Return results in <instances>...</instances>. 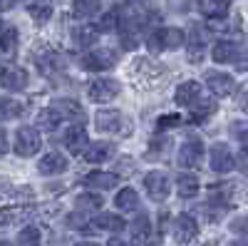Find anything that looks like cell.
I'll return each mask as SVG.
<instances>
[{
    "label": "cell",
    "mask_w": 248,
    "mask_h": 246,
    "mask_svg": "<svg viewBox=\"0 0 248 246\" xmlns=\"http://www.w3.org/2000/svg\"><path fill=\"white\" fill-rule=\"evenodd\" d=\"M40 147H43V137H40V130L28 127V125H25V127H17V132H15V154H17V157L28 159V157L37 154Z\"/></svg>",
    "instance_id": "cell-1"
},
{
    "label": "cell",
    "mask_w": 248,
    "mask_h": 246,
    "mask_svg": "<svg viewBox=\"0 0 248 246\" xmlns=\"http://www.w3.org/2000/svg\"><path fill=\"white\" fill-rule=\"evenodd\" d=\"M114 65H117V55L114 50H107V48L90 50L79 57V67L87 72H105V70H112Z\"/></svg>",
    "instance_id": "cell-2"
},
{
    "label": "cell",
    "mask_w": 248,
    "mask_h": 246,
    "mask_svg": "<svg viewBox=\"0 0 248 246\" xmlns=\"http://www.w3.org/2000/svg\"><path fill=\"white\" fill-rule=\"evenodd\" d=\"M144 192L149 194L152 201H164L171 192V181L161 169H152L144 174Z\"/></svg>",
    "instance_id": "cell-3"
},
{
    "label": "cell",
    "mask_w": 248,
    "mask_h": 246,
    "mask_svg": "<svg viewBox=\"0 0 248 246\" xmlns=\"http://www.w3.org/2000/svg\"><path fill=\"white\" fill-rule=\"evenodd\" d=\"M119 92H122V85L114 77H97V80H92L87 85V97L92 102H99V105H102V102L114 99Z\"/></svg>",
    "instance_id": "cell-4"
},
{
    "label": "cell",
    "mask_w": 248,
    "mask_h": 246,
    "mask_svg": "<svg viewBox=\"0 0 248 246\" xmlns=\"http://www.w3.org/2000/svg\"><path fill=\"white\" fill-rule=\"evenodd\" d=\"M209 162H211V169L216 174H229L236 169V157L233 152L229 149V145H223V142H216L211 145L209 149Z\"/></svg>",
    "instance_id": "cell-5"
},
{
    "label": "cell",
    "mask_w": 248,
    "mask_h": 246,
    "mask_svg": "<svg viewBox=\"0 0 248 246\" xmlns=\"http://www.w3.org/2000/svg\"><path fill=\"white\" fill-rule=\"evenodd\" d=\"M141 35V30H139V20L137 17H132V15H119V43H122V48L124 50H134L137 45H139V37Z\"/></svg>",
    "instance_id": "cell-6"
},
{
    "label": "cell",
    "mask_w": 248,
    "mask_h": 246,
    "mask_svg": "<svg viewBox=\"0 0 248 246\" xmlns=\"http://www.w3.org/2000/svg\"><path fill=\"white\" fill-rule=\"evenodd\" d=\"M0 87L10 90V92L25 90L28 87V72L15 67V65H0Z\"/></svg>",
    "instance_id": "cell-7"
},
{
    "label": "cell",
    "mask_w": 248,
    "mask_h": 246,
    "mask_svg": "<svg viewBox=\"0 0 248 246\" xmlns=\"http://www.w3.org/2000/svg\"><path fill=\"white\" fill-rule=\"evenodd\" d=\"M203 162V145L201 139H186L179 147V164L184 169H196Z\"/></svg>",
    "instance_id": "cell-8"
},
{
    "label": "cell",
    "mask_w": 248,
    "mask_h": 246,
    "mask_svg": "<svg viewBox=\"0 0 248 246\" xmlns=\"http://www.w3.org/2000/svg\"><path fill=\"white\" fill-rule=\"evenodd\" d=\"M174 99H176V105H181V107H196L199 102L203 99V87L199 85V82H194V80H189V82H181V85L176 87V95H174Z\"/></svg>",
    "instance_id": "cell-9"
},
{
    "label": "cell",
    "mask_w": 248,
    "mask_h": 246,
    "mask_svg": "<svg viewBox=\"0 0 248 246\" xmlns=\"http://www.w3.org/2000/svg\"><path fill=\"white\" fill-rule=\"evenodd\" d=\"M206 85H209V90H211L216 97H229V95H233V90H236V80H233L231 75H226V72L209 70V72H206Z\"/></svg>",
    "instance_id": "cell-10"
},
{
    "label": "cell",
    "mask_w": 248,
    "mask_h": 246,
    "mask_svg": "<svg viewBox=\"0 0 248 246\" xmlns=\"http://www.w3.org/2000/svg\"><path fill=\"white\" fill-rule=\"evenodd\" d=\"M241 48L233 43V40H218V43L211 48V57L216 65H231V63H238L241 57Z\"/></svg>",
    "instance_id": "cell-11"
},
{
    "label": "cell",
    "mask_w": 248,
    "mask_h": 246,
    "mask_svg": "<svg viewBox=\"0 0 248 246\" xmlns=\"http://www.w3.org/2000/svg\"><path fill=\"white\" fill-rule=\"evenodd\" d=\"M62 142H65V149L70 154H85V149L90 147V139H87V130L82 125H72L65 137H62Z\"/></svg>",
    "instance_id": "cell-12"
},
{
    "label": "cell",
    "mask_w": 248,
    "mask_h": 246,
    "mask_svg": "<svg viewBox=\"0 0 248 246\" xmlns=\"http://www.w3.org/2000/svg\"><path fill=\"white\" fill-rule=\"evenodd\" d=\"M62 119H72V122H85V110H82V105L79 102H75V99H70V97H57V99H52V105H50Z\"/></svg>",
    "instance_id": "cell-13"
},
{
    "label": "cell",
    "mask_w": 248,
    "mask_h": 246,
    "mask_svg": "<svg viewBox=\"0 0 248 246\" xmlns=\"http://www.w3.org/2000/svg\"><path fill=\"white\" fill-rule=\"evenodd\" d=\"M94 125L99 132H105V134H117L122 127H124V117L119 110H99L94 115Z\"/></svg>",
    "instance_id": "cell-14"
},
{
    "label": "cell",
    "mask_w": 248,
    "mask_h": 246,
    "mask_svg": "<svg viewBox=\"0 0 248 246\" xmlns=\"http://www.w3.org/2000/svg\"><path fill=\"white\" fill-rule=\"evenodd\" d=\"M70 167V162L65 154H60V152H47L43 154V159L37 162V172L40 174H45V177H55V174H62Z\"/></svg>",
    "instance_id": "cell-15"
},
{
    "label": "cell",
    "mask_w": 248,
    "mask_h": 246,
    "mask_svg": "<svg viewBox=\"0 0 248 246\" xmlns=\"http://www.w3.org/2000/svg\"><path fill=\"white\" fill-rule=\"evenodd\" d=\"M171 231H174V239H176L179 244H186V241H191V239L199 234V227H196L194 216H189V214H179V216L174 219Z\"/></svg>",
    "instance_id": "cell-16"
},
{
    "label": "cell",
    "mask_w": 248,
    "mask_h": 246,
    "mask_svg": "<svg viewBox=\"0 0 248 246\" xmlns=\"http://www.w3.org/2000/svg\"><path fill=\"white\" fill-rule=\"evenodd\" d=\"M114 145L112 142H90V147L85 149V157L90 164H102V162H109L114 157Z\"/></svg>",
    "instance_id": "cell-17"
},
{
    "label": "cell",
    "mask_w": 248,
    "mask_h": 246,
    "mask_svg": "<svg viewBox=\"0 0 248 246\" xmlns=\"http://www.w3.org/2000/svg\"><path fill=\"white\" fill-rule=\"evenodd\" d=\"M85 184L92 189H99V192H107V189H114L119 184V177L114 172H102V169H94L85 177Z\"/></svg>",
    "instance_id": "cell-18"
},
{
    "label": "cell",
    "mask_w": 248,
    "mask_h": 246,
    "mask_svg": "<svg viewBox=\"0 0 248 246\" xmlns=\"http://www.w3.org/2000/svg\"><path fill=\"white\" fill-rule=\"evenodd\" d=\"M186 45H189V63H201L206 52V35L199 33V25L191 28V35H186Z\"/></svg>",
    "instance_id": "cell-19"
},
{
    "label": "cell",
    "mask_w": 248,
    "mask_h": 246,
    "mask_svg": "<svg viewBox=\"0 0 248 246\" xmlns=\"http://www.w3.org/2000/svg\"><path fill=\"white\" fill-rule=\"evenodd\" d=\"M201 189V184H199V177L191 174V172H181L176 177V192L181 199H194Z\"/></svg>",
    "instance_id": "cell-20"
},
{
    "label": "cell",
    "mask_w": 248,
    "mask_h": 246,
    "mask_svg": "<svg viewBox=\"0 0 248 246\" xmlns=\"http://www.w3.org/2000/svg\"><path fill=\"white\" fill-rule=\"evenodd\" d=\"M25 112V105L15 97H8V95H0V122H8V119H17L23 117Z\"/></svg>",
    "instance_id": "cell-21"
},
{
    "label": "cell",
    "mask_w": 248,
    "mask_h": 246,
    "mask_svg": "<svg viewBox=\"0 0 248 246\" xmlns=\"http://www.w3.org/2000/svg\"><path fill=\"white\" fill-rule=\"evenodd\" d=\"M229 8H231L229 0H199V10H201V15H206L209 20L226 17V15H229Z\"/></svg>",
    "instance_id": "cell-22"
},
{
    "label": "cell",
    "mask_w": 248,
    "mask_h": 246,
    "mask_svg": "<svg viewBox=\"0 0 248 246\" xmlns=\"http://www.w3.org/2000/svg\"><path fill=\"white\" fill-rule=\"evenodd\" d=\"M114 207L124 214H129V212H137L139 209V194L132 189V187H124L119 189V194L114 197Z\"/></svg>",
    "instance_id": "cell-23"
},
{
    "label": "cell",
    "mask_w": 248,
    "mask_h": 246,
    "mask_svg": "<svg viewBox=\"0 0 248 246\" xmlns=\"http://www.w3.org/2000/svg\"><path fill=\"white\" fill-rule=\"evenodd\" d=\"M97 37H99V30L94 28V25H79V28H75L72 30V43L77 45V48H92L94 43H97Z\"/></svg>",
    "instance_id": "cell-24"
},
{
    "label": "cell",
    "mask_w": 248,
    "mask_h": 246,
    "mask_svg": "<svg viewBox=\"0 0 248 246\" xmlns=\"http://www.w3.org/2000/svg\"><path fill=\"white\" fill-rule=\"evenodd\" d=\"M92 227L99 229V231H112V234H117V231L124 229V219H122L119 214H109V212H105V214H99V216L94 219Z\"/></svg>",
    "instance_id": "cell-25"
},
{
    "label": "cell",
    "mask_w": 248,
    "mask_h": 246,
    "mask_svg": "<svg viewBox=\"0 0 248 246\" xmlns=\"http://www.w3.org/2000/svg\"><path fill=\"white\" fill-rule=\"evenodd\" d=\"M161 37H164V50H179L186 45V33L179 28H161Z\"/></svg>",
    "instance_id": "cell-26"
},
{
    "label": "cell",
    "mask_w": 248,
    "mask_h": 246,
    "mask_svg": "<svg viewBox=\"0 0 248 246\" xmlns=\"http://www.w3.org/2000/svg\"><path fill=\"white\" fill-rule=\"evenodd\" d=\"M129 231H132V241H147L149 234H152V221H149V216H147V214H139V216L132 221Z\"/></svg>",
    "instance_id": "cell-27"
},
{
    "label": "cell",
    "mask_w": 248,
    "mask_h": 246,
    "mask_svg": "<svg viewBox=\"0 0 248 246\" xmlns=\"http://www.w3.org/2000/svg\"><path fill=\"white\" fill-rule=\"evenodd\" d=\"M102 10V0H72V15L75 17H92Z\"/></svg>",
    "instance_id": "cell-28"
},
{
    "label": "cell",
    "mask_w": 248,
    "mask_h": 246,
    "mask_svg": "<svg viewBox=\"0 0 248 246\" xmlns=\"http://www.w3.org/2000/svg\"><path fill=\"white\" fill-rule=\"evenodd\" d=\"M75 204H77L79 212H97V209H102L105 199H102L99 194H94V192H82V194H77Z\"/></svg>",
    "instance_id": "cell-29"
},
{
    "label": "cell",
    "mask_w": 248,
    "mask_h": 246,
    "mask_svg": "<svg viewBox=\"0 0 248 246\" xmlns=\"http://www.w3.org/2000/svg\"><path fill=\"white\" fill-rule=\"evenodd\" d=\"M60 122H62V117H60L52 107H47V110H43V112L37 115V127H40V130H45V132L57 130V127H60Z\"/></svg>",
    "instance_id": "cell-30"
},
{
    "label": "cell",
    "mask_w": 248,
    "mask_h": 246,
    "mask_svg": "<svg viewBox=\"0 0 248 246\" xmlns=\"http://www.w3.org/2000/svg\"><path fill=\"white\" fill-rule=\"evenodd\" d=\"M17 43H20V35L15 28H5L3 33H0V52H15L17 50Z\"/></svg>",
    "instance_id": "cell-31"
},
{
    "label": "cell",
    "mask_w": 248,
    "mask_h": 246,
    "mask_svg": "<svg viewBox=\"0 0 248 246\" xmlns=\"http://www.w3.org/2000/svg\"><path fill=\"white\" fill-rule=\"evenodd\" d=\"M28 13L32 15L35 23H47L50 15H52V5L45 3V0H43V3H30L28 5Z\"/></svg>",
    "instance_id": "cell-32"
},
{
    "label": "cell",
    "mask_w": 248,
    "mask_h": 246,
    "mask_svg": "<svg viewBox=\"0 0 248 246\" xmlns=\"http://www.w3.org/2000/svg\"><path fill=\"white\" fill-rule=\"evenodd\" d=\"M40 241H43V234L37 227H25L17 234V246H40Z\"/></svg>",
    "instance_id": "cell-33"
},
{
    "label": "cell",
    "mask_w": 248,
    "mask_h": 246,
    "mask_svg": "<svg viewBox=\"0 0 248 246\" xmlns=\"http://www.w3.org/2000/svg\"><path fill=\"white\" fill-rule=\"evenodd\" d=\"M216 112V102H211V99H201L196 107H191V115H194V119L196 122H201V119H206V117H211Z\"/></svg>",
    "instance_id": "cell-34"
},
{
    "label": "cell",
    "mask_w": 248,
    "mask_h": 246,
    "mask_svg": "<svg viewBox=\"0 0 248 246\" xmlns=\"http://www.w3.org/2000/svg\"><path fill=\"white\" fill-rule=\"evenodd\" d=\"M144 45H147V50H149L152 55H159V52L164 50V37H161V28H159V30H154V33H149V35H147V40H144Z\"/></svg>",
    "instance_id": "cell-35"
},
{
    "label": "cell",
    "mask_w": 248,
    "mask_h": 246,
    "mask_svg": "<svg viewBox=\"0 0 248 246\" xmlns=\"http://www.w3.org/2000/svg\"><path fill=\"white\" fill-rule=\"evenodd\" d=\"M114 28H119V15H117V10H109V13H105V15L99 17L97 30H114Z\"/></svg>",
    "instance_id": "cell-36"
},
{
    "label": "cell",
    "mask_w": 248,
    "mask_h": 246,
    "mask_svg": "<svg viewBox=\"0 0 248 246\" xmlns=\"http://www.w3.org/2000/svg\"><path fill=\"white\" fill-rule=\"evenodd\" d=\"M233 234H238V236H248V214H243V216H236L233 221H231V227H229Z\"/></svg>",
    "instance_id": "cell-37"
},
{
    "label": "cell",
    "mask_w": 248,
    "mask_h": 246,
    "mask_svg": "<svg viewBox=\"0 0 248 246\" xmlns=\"http://www.w3.org/2000/svg\"><path fill=\"white\" fill-rule=\"evenodd\" d=\"M167 8L176 15H184V13H189V0H167Z\"/></svg>",
    "instance_id": "cell-38"
},
{
    "label": "cell",
    "mask_w": 248,
    "mask_h": 246,
    "mask_svg": "<svg viewBox=\"0 0 248 246\" xmlns=\"http://www.w3.org/2000/svg\"><path fill=\"white\" fill-rule=\"evenodd\" d=\"M179 122H181V115H167V117L159 119V127H174Z\"/></svg>",
    "instance_id": "cell-39"
},
{
    "label": "cell",
    "mask_w": 248,
    "mask_h": 246,
    "mask_svg": "<svg viewBox=\"0 0 248 246\" xmlns=\"http://www.w3.org/2000/svg\"><path fill=\"white\" fill-rule=\"evenodd\" d=\"M67 224H70V227H75V229H85V227H87L85 219H82L79 214H70V216H67Z\"/></svg>",
    "instance_id": "cell-40"
},
{
    "label": "cell",
    "mask_w": 248,
    "mask_h": 246,
    "mask_svg": "<svg viewBox=\"0 0 248 246\" xmlns=\"http://www.w3.org/2000/svg\"><path fill=\"white\" fill-rule=\"evenodd\" d=\"M107 246H134V241L132 239H124V236H112L107 241Z\"/></svg>",
    "instance_id": "cell-41"
},
{
    "label": "cell",
    "mask_w": 248,
    "mask_h": 246,
    "mask_svg": "<svg viewBox=\"0 0 248 246\" xmlns=\"http://www.w3.org/2000/svg\"><path fill=\"white\" fill-rule=\"evenodd\" d=\"M8 149H10V142H8V132L0 127V154H8Z\"/></svg>",
    "instance_id": "cell-42"
},
{
    "label": "cell",
    "mask_w": 248,
    "mask_h": 246,
    "mask_svg": "<svg viewBox=\"0 0 248 246\" xmlns=\"http://www.w3.org/2000/svg\"><path fill=\"white\" fill-rule=\"evenodd\" d=\"M236 67H238L241 72H248V50L243 52V57H238V63H236Z\"/></svg>",
    "instance_id": "cell-43"
},
{
    "label": "cell",
    "mask_w": 248,
    "mask_h": 246,
    "mask_svg": "<svg viewBox=\"0 0 248 246\" xmlns=\"http://www.w3.org/2000/svg\"><path fill=\"white\" fill-rule=\"evenodd\" d=\"M238 139H241L243 149H248V130H246V132H241V134H238Z\"/></svg>",
    "instance_id": "cell-44"
},
{
    "label": "cell",
    "mask_w": 248,
    "mask_h": 246,
    "mask_svg": "<svg viewBox=\"0 0 248 246\" xmlns=\"http://www.w3.org/2000/svg\"><path fill=\"white\" fill-rule=\"evenodd\" d=\"M77 246H97V244H92V241H79Z\"/></svg>",
    "instance_id": "cell-45"
},
{
    "label": "cell",
    "mask_w": 248,
    "mask_h": 246,
    "mask_svg": "<svg viewBox=\"0 0 248 246\" xmlns=\"http://www.w3.org/2000/svg\"><path fill=\"white\" fill-rule=\"evenodd\" d=\"M231 246H248V241H233Z\"/></svg>",
    "instance_id": "cell-46"
},
{
    "label": "cell",
    "mask_w": 248,
    "mask_h": 246,
    "mask_svg": "<svg viewBox=\"0 0 248 246\" xmlns=\"http://www.w3.org/2000/svg\"><path fill=\"white\" fill-rule=\"evenodd\" d=\"M0 246H13V244H8V241H0Z\"/></svg>",
    "instance_id": "cell-47"
},
{
    "label": "cell",
    "mask_w": 248,
    "mask_h": 246,
    "mask_svg": "<svg viewBox=\"0 0 248 246\" xmlns=\"http://www.w3.org/2000/svg\"><path fill=\"white\" fill-rule=\"evenodd\" d=\"M0 33H3V23H0Z\"/></svg>",
    "instance_id": "cell-48"
}]
</instances>
